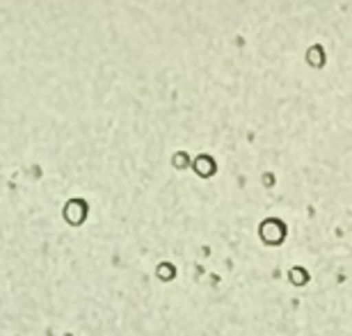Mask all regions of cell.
Listing matches in <instances>:
<instances>
[{"label":"cell","mask_w":352,"mask_h":336,"mask_svg":"<svg viewBox=\"0 0 352 336\" xmlns=\"http://www.w3.org/2000/svg\"><path fill=\"white\" fill-rule=\"evenodd\" d=\"M286 234H288V227L284 220L279 218H267L261 222V227H258V236H261V240L265 245H272V247H277L286 240Z\"/></svg>","instance_id":"obj_1"},{"label":"cell","mask_w":352,"mask_h":336,"mask_svg":"<svg viewBox=\"0 0 352 336\" xmlns=\"http://www.w3.org/2000/svg\"><path fill=\"white\" fill-rule=\"evenodd\" d=\"M307 62L314 69H322V67H325V48H322L320 44H314L307 51Z\"/></svg>","instance_id":"obj_2"},{"label":"cell","mask_w":352,"mask_h":336,"mask_svg":"<svg viewBox=\"0 0 352 336\" xmlns=\"http://www.w3.org/2000/svg\"><path fill=\"white\" fill-rule=\"evenodd\" d=\"M197 170H199L201 177H208V174L215 172V163L208 156H199L197 158Z\"/></svg>","instance_id":"obj_3"}]
</instances>
